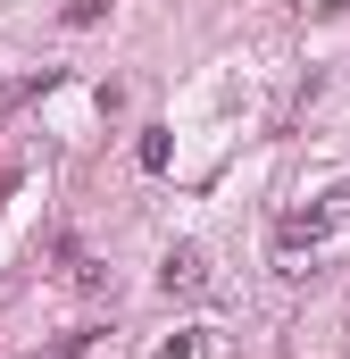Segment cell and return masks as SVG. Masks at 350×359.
<instances>
[{
    "label": "cell",
    "instance_id": "6da1fadb",
    "mask_svg": "<svg viewBox=\"0 0 350 359\" xmlns=\"http://www.w3.org/2000/svg\"><path fill=\"white\" fill-rule=\"evenodd\" d=\"M159 284H167V301H175V292L200 301V292H209V251H200V243H175L167 259H159Z\"/></svg>",
    "mask_w": 350,
    "mask_h": 359
},
{
    "label": "cell",
    "instance_id": "7a4b0ae2",
    "mask_svg": "<svg viewBox=\"0 0 350 359\" xmlns=\"http://www.w3.org/2000/svg\"><path fill=\"white\" fill-rule=\"evenodd\" d=\"M159 359H209V343H200V326H192L183 343H167V351H159Z\"/></svg>",
    "mask_w": 350,
    "mask_h": 359
}]
</instances>
